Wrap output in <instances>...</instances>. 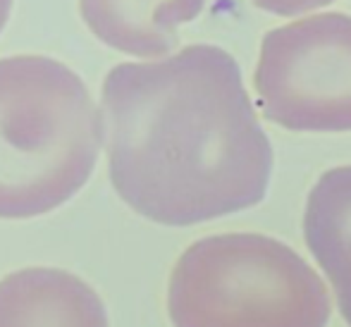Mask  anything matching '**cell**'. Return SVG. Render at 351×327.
<instances>
[{
	"instance_id": "1",
	"label": "cell",
	"mask_w": 351,
	"mask_h": 327,
	"mask_svg": "<svg viewBox=\"0 0 351 327\" xmlns=\"http://www.w3.org/2000/svg\"><path fill=\"white\" fill-rule=\"evenodd\" d=\"M108 172L117 196L158 225L189 227L258 206L273 175L241 69L208 43L103 79Z\"/></svg>"
},
{
	"instance_id": "2",
	"label": "cell",
	"mask_w": 351,
	"mask_h": 327,
	"mask_svg": "<svg viewBox=\"0 0 351 327\" xmlns=\"http://www.w3.org/2000/svg\"><path fill=\"white\" fill-rule=\"evenodd\" d=\"M103 125L86 84L46 56L0 60V220L60 208L98 162Z\"/></svg>"
},
{
	"instance_id": "3",
	"label": "cell",
	"mask_w": 351,
	"mask_h": 327,
	"mask_svg": "<svg viewBox=\"0 0 351 327\" xmlns=\"http://www.w3.org/2000/svg\"><path fill=\"white\" fill-rule=\"evenodd\" d=\"M172 327H328L330 294L287 244L254 232L199 239L167 282Z\"/></svg>"
},
{
	"instance_id": "4",
	"label": "cell",
	"mask_w": 351,
	"mask_h": 327,
	"mask_svg": "<svg viewBox=\"0 0 351 327\" xmlns=\"http://www.w3.org/2000/svg\"><path fill=\"white\" fill-rule=\"evenodd\" d=\"M265 120L291 132H351V17L313 14L265 34L256 67Z\"/></svg>"
},
{
	"instance_id": "5",
	"label": "cell",
	"mask_w": 351,
	"mask_h": 327,
	"mask_svg": "<svg viewBox=\"0 0 351 327\" xmlns=\"http://www.w3.org/2000/svg\"><path fill=\"white\" fill-rule=\"evenodd\" d=\"M0 327H110V320L82 277L58 267H24L0 280Z\"/></svg>"
},
{
	"instance_id": "6",
	"label": "cell",
	"mask_w": 351,
	"mask_h": 327,
	"mask_svg": "<svg viewBox=\"0 0 351 327\" xmlns=\"http://www.w3.org/2000/svg\"><path fill=\"white\" fill-rule=\"evenodd\" d=\"M79 10L106 46L158 58L180 43V27L199 17L204 0H79Z\"/></svg>"
},
{
	"instance_id": "7",
	"label": "cell",
	"mask_w": 351,
	"mask_h": 327,
	"mask_svg": "<svg viewBox=\"0 0 351 327\" xmlns=\"http://www.w3.org/2000/svg\"><path fill=\"white\" fill-rule=\"evenodd\" d=\"M304 239L351 327V165L335 167L315 182L306 198Z\"/></svg>"
},
{
	"instance_id": "8",
	"label": "cell",
	"mask_w": 351,
	"mask_h": 327,
	"mask_svg": "<svg viewBox=\"0 0 351 327\" xmlns=\"http://www.w3.org/2000/svg\"><path fill=\"white\" fill-rule=\"evenodd\" d=\"M251 3H254L256 8L265 10V12L280 14V17H291V14L323 8V5H330V3H335V0H251Z\"/></svg>"
},
{
	"instance_id": "9",
	"label": "cell",
	"mask_w": 351,
	"mask_h": 327,
	"mask_svg": "<svg viewBox=\"0 0 351 327\" xmlns=\"http://www.w3.org/2000/svg\"><path fill=\"white\" fill-rule=\"evenodd\" d=\"M10 10H12V0H0V32H3V27L8 24Z\"/></svg>"
}]
</instances>
